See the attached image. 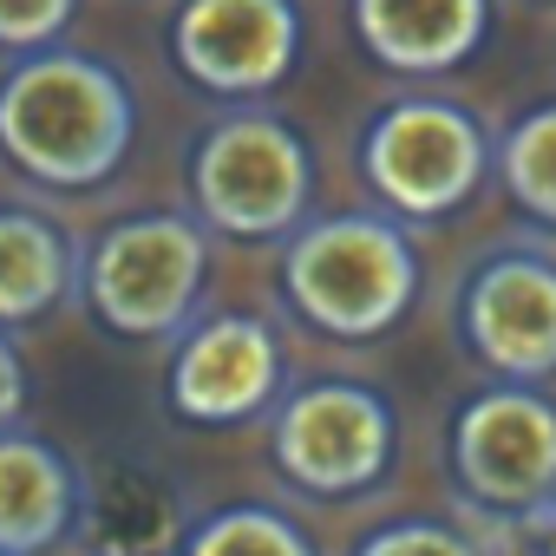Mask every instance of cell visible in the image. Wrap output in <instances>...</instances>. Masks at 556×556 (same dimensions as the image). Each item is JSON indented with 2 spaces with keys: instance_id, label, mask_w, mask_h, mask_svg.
Wrapping results in <instances>:
<instances>
[{
  "instance_id": "cell-6",
  "label": "cell",
  "mask_w": 556,
  "mask_h": 556,
  "mask_svg": "<svg viewBox=\"0 0 556 556\" xmlns=\"http://www.w3.org/2000/svg\"><path fill=\"white\" fill-rule=\"evenodd\" d=\"M400 419L367 380H308L268 413V458L302 497H361L393 471Z\"/></svg>"
},
{
  "instance_id": "cell-8",
  "label": "cell",
  "mask_w": 556,
  "mask_h": 556,
  "mask_svg": "<svg viewBox=\"0 0 556 556\" xmlns=\"http://www.w3.org/2000/svg\"><path fill=\"white\" fill-rule=\"evenodd\" d=\"M170 66L229 105H255L282 92L302 66V0H177L170 14Z\"/></svg>"
},
{
  "instance_id": "cell-18",
  "label": "cell",
  "mask_w": 556,
  "mask_h": 556,
  "mask_svg": "<svg viewBox=\"0 0 556 556\" xmlns=\"http://www.w3.org/2000/svg\"><path fill=\"white\" fill-rule=\"evenodd\" d=\"M21 413H27V361L14 348V328H0V432L21 426Z\"/></svg>"
},
{
  "instance_id": "cell-4",
  "label": "cell",
  "mask_w": 556,
  "mask_h": 556,
  "mask_svg": "<svg viewBox=\"0 0 556 556\" xmlns=\"http://www.w3.org/2000/svg\"><path fill=\"white\" fill-rule=\"evenodd\" d=\"M315 203L308 138L262 105H229L190 144V210L236 242H289Z\"/></svg>"
},
{
  "instance_id": "cell-10",
  "label": "cell",
  "mask_w": 556,
  "mask_h": 556,
  "mask_svg": "<svg viewBox=\"0 0 556 556\" xmlns=\"http://www.w3.org/2000/svg\"><path fill=\"white\" fill-rule=\"evenodd\" d=\"M170 413L190 426H249L282 406L289 393V354L262 315H210L177 334L170 374H164Z\"/></svg>"
},
{
  "instance_id": "cell-11",
  "label": "cell",
  "mask_w": 556,
  "mask_h": 556,
  "mask_svg": "<svg viewBox=\"0 0 556 556\" xmlns=\"http://www.w3.org/2000/svg\"><path fill=\"white\" fill-rule=\"evenodd\" d=\"M354 40L400 79H439L478 60L491 34V0H348Z\"/></svg>"
},
{
  "instance_id": "cell-5",
  "label": "cell",
  "mask_w": 556,
  "mask_h": 556,
  "mask_svg": "<svg viewBox=\"0 0 556 556\" xmlns=\"http://www.w3.org/2000/svg\"><path fill=\"white\" fill-rule=\"evenodd\" d=\"M354 157L380 210L406 223H432V216L465 210L484 190V177L497 170V138L484 131L471 105L439 99V92H406L367 118Z\"/></svg>"
},
{
  "instance_id": "cell-9",
  "label": "cell",
  "mask_w": 556,
  "mask_h": 556,
  "mask_svg": "<svg viewBox=\"0 0 556 556\" xmlns=\"http://www.w3.org/2000/svg\"><path fill=\"white\" fill-rule=\"evenodd\" d=\"M458 341L497 380L556 374V255L536 242H504L458 282Z\"/></svg>"
},
{
  "instance_id": "cell-12",
  "label": "cell",
  "mask_w": 556,
  "mask_h": 556,
  "mask_svg": "<svg viewBox=\"0 0 556 556\" xmlns=\"http://www.w3.org/2000/svg\"><path fill=\"white\" fill-rule=\"evenodd\" d=\"M79 510H86V478L73 471V458L53 439L27 426L0 432V556L60 549Z\"/></svg>"
},
{
  "instance_id": "cell-13",
  "label": "cell",
  "mask_w": 556,
  "mask_h": 556,
  "mask_svg": "<svg viewBox=\"0 0 556 556\" xmlns=\"http://www.w3.org/2000/svg\"><path fill=\"white\" fill-rule=\"evenodd\" d=\"M79 295V242L40 203H0V328H34Z\"/></svg>"
},
{
  "instance_id": "cell-1",
  "label": "cell",
  "mask_w": 556,
  "mask_h": 556,
  "mask_svg": "<svg viewBox=\"0 0 556 556\" xmlns=\"http://www.w3.org/2000/svg\"><path fill=\"white\" fill-rule=\"evenodd\" d=\"M138 138L125 73L86 47L14 53L0 73V157L40 190H99Z\"/></svg>"
},
{
  "instance_id": "cell-19",
  "label": "cell",
  "mask_w": 556,
  "mask_h": 556,
  "mask_svg": "<svg viewBox=\"0 0 556 556\" xmlns=\"http://www.w3.org/2000/svg\"><path fill=\"white\" fill-rule=\"evenodd\" d=\"M536 543H543V556H556V504L536 517Z\"/></svg>"
},
{
  "instance_id": "cell-3",
  "label": "cell",
  "mask_w": 556,
  "mask_h": 556,
  "mask_svg": "<svg viewBox=\"0 0 556 556\" xmlns=\"http://www.w3.org/2000/svg\"><path fill=\"white\" fill-rule=\"evenodd\" d=\"M210 282V223L197 210H131L79 249V302L118 341H177Z\"/></svg>"
},
{
  "instance_id": "cell-16",
  "label": "cell",
  "mask_w": 556,
  "mask_h": 556,
  "mask_svg": "<svg viewBox=\"0 0 556 556\" xmlns=\"http://www.w3.org/2000/svg\"><path fill=\"white\" fill-rule=\"evenodd\" d=\"M354 556H484V543L452 517H393L354 543Z\"/></svg>"
},
{
  "instance_id": "cell-15",
  "label": "cell",
  "mask_w": 556,
  "mask_h": 556,
  "mask_svg": "<svg viewBox=\"0 0 556 556\" xmlns=\"http://www.w3.org/2000/svg\"><path fill=\"white\" fill-rule=\"evenodd\" d=\"M497 184L530 223L556 229V99L530 105L523 118L504 125V138H497Z\"/></svg>"
},
{
  "instance_id": "cell-17",
  "label": "cell",
  "mask_w": 556,
  "mask_h": 556,
  "mask_svg": "<svg viewBox=\"0 0 556 556\" xmlns=\"http://www.w3.org/2000/svg\"><path fill=\"white\" fill-rule=\"evenodd\" d=\"M79 21V0H0V53L60 47Z\"/></svg>"
},
{
  "instance_id": "cell-2",
  "label": "cell",
  "mask_w": 556,
  "mask_h": 556,
  "mask_svg": "<svg viewBox=\"0 0 556 556\" xmlns=\"http://www.w3.org/2000/svg\"><path fill=\"white\" fill-rule=\"evenodd\" d=\"M282 295L328 341H380L419 302V249L393 210L315 216L282 249Z\"/></svg>"
},
{
  "instance_id": "cell-14",
  "label": "cell",
  "mask_w": 556,
  "mask_h": 556,
  "mask_svg": "<svg viewBox=\"0 0 556 556\" xmlns=\"http://www.w3.org/2000/svg\"><path fill=\"white\" fill-rule=\"evenodd\" d=\"M177 556H321V549H315V536L302 530V517H289L282 504L242 497V504L203 510V517L184 530Z\"/></svg>"
},
{
  "instance_id": "cell-7",
  "label": "cell",
  "mask_w": 556,
  "mask_h": 556,
  "mask_svg": "<svg viewBox=\"0 0 556 556\" xmlns=\"http://www.w3.org/2000/svg\"><path fill=\"white\" fill-rule=\"evenodd\" d=\"M445 465L465 504L491 517H543L556 504V400L530 380L478 387L445 432Z\"/></svg>"
}]
</instances>
